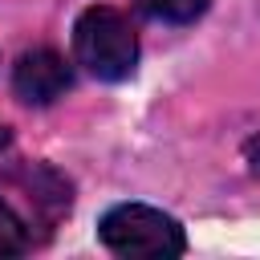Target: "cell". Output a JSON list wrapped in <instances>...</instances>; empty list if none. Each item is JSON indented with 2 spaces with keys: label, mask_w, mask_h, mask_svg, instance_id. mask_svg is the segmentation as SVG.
<instances>
[{
  "label": "cell",
  "mask_w": 260,
  "mask_h": 260,
  "mask_svg": "<svg viewBox=\"0 0 260 260\" xmlns=\"http://www.w3.org/2000/svg\"><path fill=\"white\" fill-rule=\"evenodd\" d=\"M211 0H142V8L154 16V20H167V24H187L195 16L207 12Z\"/></svg>",
  "instance_id": "5b68a950"
},
{
  "label": "cell",
  "mask_w": 260,
  "mask_h": 260,
  "mask_svg": "<svg viewBox=\"0 0 260 260\" xmlns=\"http://www.w3.org/2000/svg\"><path fill=\"white\" fill-rule=\"evenodd\" d=\"M8 142H12V130H8V126H0V154L8 150Z\"/></svg>",
  "instance_id": "52a82bcc"
},
{
  "label": "cell",
  "mask_w": 260,
  "mask_h": 260,
  "mask_svg": "<svg viewBox=\"0 0 260 260\" xmlns=\"http://www.w3.org/2000/svg\"><path fill=\"white\" fill-rule=\"evenodd\" d=\"M73 53L98 81H126L138 65V32L118 8L93 4L73 24Z\"/></svg>",
  "instance_id": "7a4b0ae2"
},
{
  "label": "cell",
  "mask_w": 260,
  "mask_h": 260,
  "mask_svg": "<svg viewBox=\"0 0 260 260\" xmlns=\"http://www.w3.org/2000/svg\"><path fill=\"white\" fill-rule=\"evenodd\" d=\"M98 236L118 256L138 260H175L187 252V236L175 215L150 207V203H118L98 219Z\"/></svg>",
  "instance_id": "6da1fadb"
},
{
  "label": "cell",
  "mask_w": 260,
  "mask_h": 260,
  "mask_svg": "<svg viewBox=\"0 0 260 260\" xmlns=\"http://www.w3.org/2000/svg\"><path fill=\"white\" fill-rule=\"evenodd\" d=\"M69 81H73V73L65 65V57L53 49H28L12 65V89L28 106H53L69 89Z\"/></svg>",
  "instance_id": "3957f363"
},
{
  "label": "cell",
  "mask_w": 260,
  "mask_h": 260,
  "mask_svg": "<svg viewBox=\"0 0 260 260\" xmlns=\"http://www.w3.org/2000/svg\"><path fill=\"white\" fill-rule=\"evenodd\" d=\"M244 158H248V171L260 175V134H252V138L244 142Z\"/></svg>",
  "instance_id": "8992f818"
},
{
  "label": "cell",
  "mask_w": 260,
  "mask_h": 260,
  "mask_svg": "<svg viewBox=\"0 0 260 260\" xmlns=\"http://www.w3.org/2000/svg\"><path fill=\"white\" fill-rule=\"evenodd\" d=\"M28 244H32L28 219H24L8 199H0V260H4V256H20Z\"/></svg>",
  "instance_id": "277c9868"
}]
</instances>
